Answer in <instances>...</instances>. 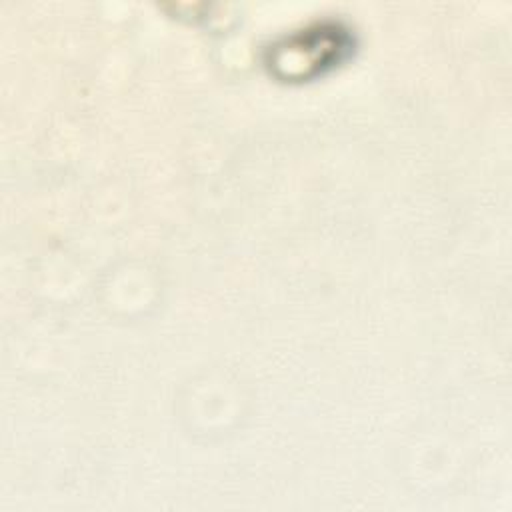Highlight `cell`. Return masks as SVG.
<instances>
[{
  "instance_id": "cell-1",
  "label": "cell",
  "mask_w": 512,
  "mask_h": 512,
  "mask_svg": "<svg viewBox=\"0 0 512 512\" xmlns=\"http://www.w3.org/2000/svg\"><path fill=\"white\" fill-rule=\"evenodd\" d=\"M350 40L338 26H318L292 36L276 50L274 68H284V76H310L340 62Z\"/></svg>"
}]
</instances>
